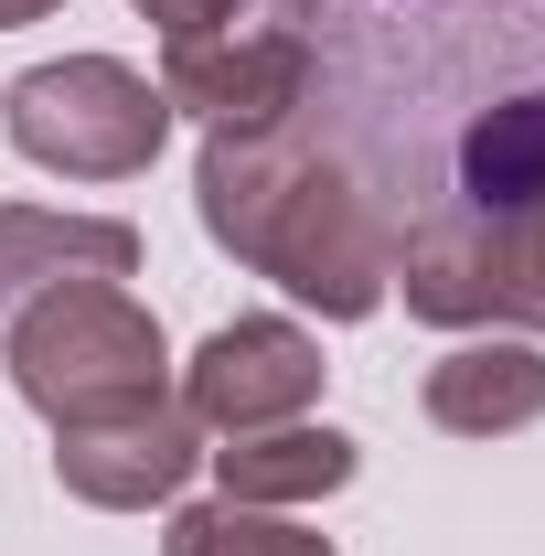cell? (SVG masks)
I'll return each mask as SVG.
<instances>
[{"instance_id":"cell-1","label":"cell","mask_w":545,"mask_h":556,"mask_svg":"<svg viewBox=\"0 0 545 556\" xmlns=\"http://www.w3.org/2000/svg\"><path fill=\"white\" fill-rule=\"evenodd\" d=\"M310 97L385 236L545 204V0H332Z\"/></svg>"},{"instance_id":"cell-2","label":"cell","mask_w":545,"mask_h":556,"mask_svg":"<svg viewBox=\"0 0 545 556\" xmlns=\"http://www.w3.org/2000/svg\"><path fill=\"white\" fill-rule=\"evenodd\" d=\"M193 204H204V236L225 257L278 278L321 321H364L396 278V236H385L375 193L342 172V150L310 118L257 129V139H204Z\"/></svg>"},{"instance_id":"cell-3","label":"cell","mask_w":545,"mask_h":556,"mask_svg":"<svg viewBox=\"0 0 545 556\" xmlns=\"http://www.w3.org/2000/svg\"><path fill=\"white\" fill-rule=\"evenodd\" d=\"M0 364H11L22 407H43L54 428H86V417H118V407L172 396V343H161V321L139 311L118 278H86V289L33 300V311L11 321Z\"/></svg>"},{"instance_id":"cell-4","label":"cell","mask_w":545,"mask_h":556,"mask_svg":"<svg viewBox=\"0 0 545 556\" xmlns=\"http://www.w3.org/2000/svg\"><path fill=\"white\" fill-rule=\"evenodd\" d=\"M0 129L22 161H43L65 182H129L172 129V97L118 54H65V65H33L0 86Z\"/></svg>"},{"instance_id":"cell-5","label":"cell","mask_w":545,"mask_h":556,"mask_svg":"<svg viewBox=\"0 0 545 556\" xmlns=\"http://www.w3.org/2000/svg\"><path fill=\"white\" fill-rule=\"evenodd\" d=\"M385 289H407V311L439 332H545V204L481 225H407Z\"/></svg>"},{"instance_id":"cell-6","label":"cell","mask_w":545,"mask_h":556,"mask_svg":"<svg viewBox=\"0 0 545 556\" xmlns=\"http://www.w3.org/2000/svg\"><path fill=\"white\" fill-rule=\"evenodd\" d=\"M161 97L182 118H204V139H257V129H289L310 108V33H182L172 65H161Z\"/></svg>"},{"instance_id":"cell-7","label":"cell","mask_w":545,"mask_h":556,"mask_svg":"<svg viewBox=\"0 0 545 556\" xmlns=\"http://www.w3.org/2000/svg\"><path fill=\"white\" fill-rule=\"evenodd\" d=\"M204 471V428L193 407L150 396V407H118V417H86V428H54V482L97 514H150Z\"/></svg>"},{"instance_id":"cell-8","label":"cell","mask_w":545,"mask_h":556,"mask_svg":"<svg viewBox=\"0 0 545 556\" xmlns=\"http://www.w3.org/2000/svg\"><path fill=\"white\" fill-rule=\"evenodd\" d=\"M321 396V343L300 321H225L204 332V353L182 364V407L214 439H246V428H278V417H310Z\"/></svg>"},{"instance_id":"cell-9","label":"cell","mask_w":545,"mask_h":556,"mask_svg":"<svg viewBox=\"0 0 545 556\" xmlns=\"http://www.w3.org/2000/svg\"><path fill=\"white\" fill-rule=\"evenodd\" d=\"M139 268V225L118 214H43V204H0V343L33 300L86 289V278H129Z\"/></svg>"},{"instance_id":"cell-10","label":"cell","mask_w":545,"mask_h":556,"mask_svg":"<svg viewBox=\"0 0 545 556\" xmlns=\"http://www.w3.org/2000/svg\"><path fill=\"white\" fill-rule=\"evenodd\" d=\"M428 417L449 439H503V428H535L545 417V353L524 332H481V343L439 353L428 364Z\"/></svg>"},{"instance_id":"cell-11","label":"cell","mask_w":545,"mask_h":556,"mask_svg":"<svg viewBox=\"0 0 545 556\" xmlns=\"http://www.w3.org/2000/svg\"><path fill=\"white\" fill-rule=\"evenodd\" d=\"M204 460L225 471V503H257V514H278V503H321V492H342L353 471H364V450H353L342 428H310V417L246 428V439H225V450H204Z\"/></svg>"},{"instance_id":"cell-12","label":"cell","mask_w":545,"mask_h":556,"mask_svg":"<svg viewBox=\"0 0 545 556\" xmlns=\"http://www.w3.org/2000/svg\"><path fill=\"white\" fill-rule=\"evenodd\" d=\"M161 556H332V535H310L289 514H257V503H193V514H172Z\"/></svg>"},{"instance_id":"cell-13","label":"cell","mask_w":545,"mask_h":556,"mask_svg":"<svg viewBox=\"0 0 545 556\" xmlns=\"http://www.w3.org/2000/svg\"><path fill=\"white\" fill-rule=\"evenodd\" d=\"M139 11H150V22H161V33L182 43V33H225V22H236L246 0H139Z\"/></svg>"},{"instance_id":"cell-14","label":"cell","mask_w":545,"mask_h":556,"mask_svg":"<svg viewBox=\"0 0 545 556\" xmlns=\"http://www.w3.org/2000/svg\"><path fill=\"white\" fill-rule=\"evenodd\" d=\"M321 11H332V0H268V22H278V33H310Z\"/></svg>"},{"instance_id":"cell-15","label":"cell","mask_w":545,"mask_h":556,"mask_svg":"<svg viewBox=\"0 0 545 556\" xmlns=\"http://www.w3.org/2000/svg\"><path fill=\"white\" fill-rule=\"evenodd\" d=\"M43 11H65V0H0V33L11 22H43Z\"/></svg>"}]
</instances>
